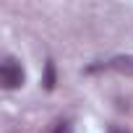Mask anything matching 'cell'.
Instances as JSON below:
<instances>
[{"label":"cell","mask_w":133,"mask_h":133,"mask_svg":"<svg viewBox=\"0 0 133 133\" xmlns=\"http://www.w3.org/2000/svg\"><path fill=\"white\" fill-rule=\"evenodd\" d=\"M44 89L47 91L55 89V63L52 60H47V65H44Z\"/></svg>","instance_id":"3"},{"label":"cell","mask_w":133,"mask_h":133,"mask_svg":"<svg viewBox=\"0 0 133 133\" xmlns=\"http://www.w3.org/2000/svg\"><path fill=\"white\" fill-rule=\"evenodd\" d=\"M107 68L115 71V73H123V76H133V55H117L107 63Z\"/></svg>","instance_id":"2"},{"label":"cell","mask_w":133,"mask_h":133,"mask_svg":"<svg viewBox=\"0 0 133 133\" xmlns=\"http://www.w3.org/2000/svg\"><path fill=\"white\" fill-rule=\"evenodd\" d=\"M52 133H71V123H57L52 128Z\"/></svg>","instance_id":"4"},{"label":"cell","mask_w":133,"mask_h":133,"mask_svg":"<svg viewBox=\"0 0 133 133\" xmlns=\"http://www.w3.org/2000/svg\"><path fill=\"white\" fill-rule=\"evenodd\" d=\"M110 133H128V130H120V128H110Z\"/></svg>","instance_id":"5"},{"label":"cell","mask_w":133,"mask_h":133,"mask_svg":"<svg viewBox=\"0 0 133 133\" xmlns=\"http://www.w3.org/2000/svg\"><path fill=\"white\" fill-rule=\"evenodd\" d=\"M0 84L3 89H18L24 86V68L16 57H5L0 65Z\"/></svg>","instance_id":"1"}]
</instances>
